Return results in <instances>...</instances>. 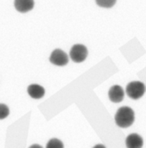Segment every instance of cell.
Returning a JSON list of instances; mask_svg holds the SVG:
<instances>
[{
	"label": "cell",
	"mask_w": 146,
	"mask_h": 148,
	"mask_svg": "<svg viewBox=\"0 0 146 148\" xmlns=\"http://www.w3.org/2000/svg\"><path fill=\"white\" fill-rule=\"evenodd\" d=\"M115 123L120 128H127L130 127L134 123L135 114L132 108L128 106H122L117 110L115 114Z\"/></svg>",
	"instance_id": "6da1fadb"
},
{
	"label": "cell",
	"mask_w": 146,
	"mask_h": 148,
	"mask_svg": "<svg viewBox=\"0 0 146 148\" xmlns=\"http://www.w3.org/2000/svg\"><path fill=\"white\" fill-rule=\"evenodd\" d=\"M14 7L20 13L29 12L34 8V0H14Z\"/></svg>",
	"instance_id": "52a82bcc"
},
{
	"label": "cell",
	"mask_w": 146,
	"mask_h": 148,
	"mask_svg": "<svg viewBox=\"0 0 146 148\" xmlns=\"http://www.w3.org/2000/svg\"><path fill=\"white\" fill-rule=\"evenodd\" d=\"M10 111H9V107L7 105L3 103H0V120L2 119H5L6 117H8Z\"/></svg>",
	"instance_id": "8fae6325"
},
{
	"label": "cell",
	"mask_w": 146,
	"mask_h": 148,
	"mask_svg": "<svg viewBox=\"0 0 146 148\" xmlns=\"http://www.w3.org/2000/svg\"><path fill=\"white\" fill-rule=\"evenodd\" d=\"M93 148H106L103 144H96Z\"/></svg>",
	"instance_id": "4fadbf2b"
},
{
	"label": "cell",
	"mask_w": 146,
	"mask_h": 148,
	"mask_svg": "<svg viewBox=\"0 0 146 148\" xmlns=\"http://www.w3.org/2000/svg\"><path fill=\"white\" fill-rule=\"evenodd\" d=\"M46 148H64V144L57 138H52L47 142Z\"/></svg>",
	"instance_id": "9c48e42d"
},
{
	"label": "cell",
	"mask_w": 146,
	"mask_h": 148,
	"mask_svg": "<svg viewBox=\"0 0 146 148\" xmlns=\"http://www.w3.org/2000/svg\"><path fill=\"white\" fill-rule=\"evenodd\" d=\"M146 87L144 83L141 81H131L127 84L125 89V93L129 98L133 100L140 99L145 94Z\"/></svg>",
	"instance_id": "7a4b0ae2"
},
{
	"label": "cell",
	"mask_w": 146,
	"mask_h": 148,
	"mask_svg": "<svg viewBox=\"0 0 146 148\" xmlns=\"http://www.w3.org/2000/svg\"><path fill=\"white\" fill-rule=\"evenodd\" d=\"M88 56V49L83 44H74L69 52V57L73 62L81 63Z\"/></svg>",
	"instance_id": "3957f363"
},
{
	"label": "cell",
	"mask_w": 146,
	"mask_h": 148,
	"mask_svg": "<svg viewBox=\"0 0 146 148\" xmlns=\"http://www.w3.org/2000/svg\"><path fill=\"white\" fill-rule=\"evenodd\" d=\"M29 148H43L41 145H39V144H33V145H31Z\"/></svg>",
	"instance_id": "7c38bea8"
},
{
	"label": "cell",
	"mask_w": 146,
	"mask_h": 148,
	"mask_svg": "<svg viewBox=\"0 0 146 148\" xmlns=\"http://www.w3.org/2000/svg\"><path fill=\"white\" fill-rule=\"evenodd\" d=\"M125 96V91L120 85H113L110 87L109 91H108V97H109L110 101L113 103H119L124 99Z\"/></svg>",
	"instance_id": "5b68a950"
},
{
	"label": "cell",
	"mask_w": 146,
	"mask_h": 148,
	"mask_svg": "<svg viewBox=\"0 0 146 148\" xmlns=\"http://www.w3.org/2000/svg\"><path fill=\"white\" fill-rule=\"evenodd\" d=\"M27 92L31 98L40 99L45 95V89L39 84H31V85L28 86Z\"/></svg>",
	"instance_id": "ba28073f"
},
{
	"label": "cell",
	"mask_w": 146,
	"mask_h": 148,
	"mask_svg": "<svg viewBox=\"0 0 146 148\" xmlns=\"http://www.w3.org/2000/svg\"><path fill=\"white\" fill-rule=\"evenodd\" d=\"M125 145L127 148H142L143 138L137 133H131L126 137Z\"/></svg>",
	"instance_id": "8992f818"
},
{
	"label": "cell",
	"mask_w": 146,
	"mask_h": 148,
	"mask_svg": "<svg viewBox=\"0 0 146 148\" xmlns=\"http://www.w3.org/2000/svg\"><path fill=\"white\" fill-rule=\"evenodd\" d=\"M95 2L102 8H111L115 5L116 0H95Z\"/></svg>",
	"instance_id": "30bf717a"
},
{
	"label": "cell",
	"mask_w": 146,
	"mask_h": 148,
	"mask_svg": "<svg viewBox=\"0 0 146 148\" xmlns=\"http://www.w3.org/2000/svg\"><path fill=\"white\" fill-rule=\"evenodd\" d=\"M49 61L56 66H65L69 61V56L61 49H55L51 52Z\"/></svg>",
	"instance_id": "277c9868"
}]
</instances>
